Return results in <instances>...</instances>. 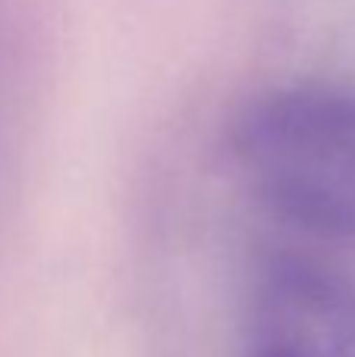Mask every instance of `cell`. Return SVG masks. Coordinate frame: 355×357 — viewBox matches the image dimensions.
I'll list each match as a JSON object with an SVG mask.
<instances>
[{
  "label": "cell",
  "mask_w": 355,
  "mask_h": 357,
  "mask_svg": "<svg viewBox=\"0 0 355 357\" xmlns=\"http://www.w3.org/2000/svg\"><path fill=\"white\" fill-rule=\"evenodd\" d=\"M245 357H355V279L305 257H274L242 307Z\"/></svg>",
  "instance_id": "cell-2"
},
{
  "label": "cell",
  "mask_w": 355,
  "mask_h": 357,
  "mask_svg": "<svg viewBox=\"0 0 355 357\" xmlns=\"http://www.w3.org/2000/svg\"><path fill=\"white\" fill-rule=\"evenodd\" d=\"M233 157L287 226L355 241V88L289 85L252 100L233 129Z\"/></svg>",
  "instance_id": "cell-1"
}]
</instances>
